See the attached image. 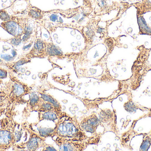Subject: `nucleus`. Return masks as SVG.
Returning <instances> with one entry per match:
<instances>
[{"instance_id": "20", "label": "nucleus", "mask_w": 151, "mask_h": 151, "mask_svg": "<svg viewBox=\"0 0 151 151\" xmlns=\"http://www.w3.org/2000/svg\"><path fill=\"white\" fill-rule=\"evenodd\" d=\"M150 142H149L148 140H146V141H145V142L142 145H145V146H144V147H142V150H146V148H149V146H147V145H149V146H150Z\"/></svg>"}, {"instance_id": "21", "label": "nucleus", "mask_w": 151, "mask_h": 151, "mask_svg": "<svg viewBox=\"0 0 151 151\" xmlns=\"http://www.w3.org/2000/svg\"><path fill=\"white\" fill-rule=\"evenodd\" d=\"M50 20H52V21L55 22L57 20L58 18V16L55 14H52L50 17Z\"/></svg>"}, {"instance_id": "22", "label": "nucleus", "mask_w": 151, "mask_h": 151, "mask_svg": "<svg viewBox=\"0 0 151 151\" xmlns=\"http://www.w3.org/2000/svg\"><path fill=\"white\" fill-rule=\"evenodd\" d=\"M5 63L6 62H4L2 59H0V66H5Z\"/></svg>"}, {"instance_id": "9", "label": "nucleus", "mask_w": 151, "mask_h": 151, "mask_svg": "<svg viewBox=\"0 0 151 151\" xmlns=\"http://www.w3.org/2000/svg\"><path fill=\"white\" fill-rule=\"evenodd\" d=\"M35 8L31 9L28 12V15L30 17L34 18L39 19L40 18L41 13L37 9H34Z\"/></svg>"}, {"instance_id": "2", "label": "nucleus", "mask_w": 151, "mask_h": 151, "mask_svg": "<svg viewBox=\"0 0 151 151\" xmlns=\"http://www.w3.org/2000/svg\"><path fill=\"white\" fill-rule=\"evenodd\" d=\"M13 111H6L5 116L0 120V149L6 151L19 141L21 133L17 131L18 123L14 118Z\"/></svg>"}, {"instance_id": "19", "label": "nucleus", "mask_w": 151, "mask_h": 151, "mask_svg": "<svg viewBox=\"0 0 151 151\" xmlns=\"http://www.w3.org/2000/svg\"><path fill=\"white\" fill-rule=\"evenodd\" d=\"M83 127H84V129L88 132H93L94 131L93 129L91 126V125H89V124H84L83 125Z\"/></svg>"}, {"instance_id": "12", "label": "nucleus", "mask_w": 151, "mask_h": 151, "mask_svg": "<svg viewBox=\"0 0 151 151\" xmlns=\"http://www.w3.org/2000/svg\"><path fill=\"white\" fill-rule=\"evenodd\" d=\"M42 117L45 119L50 120H55L57 118L55 114L54 113L50 112L45 113L43 114Z\"/></svg>"}, {"instance_id": "16", "label": "nucleus", "mask_w": 151, "mask_h": 151, "mask_svg": "<svg viewBox=\"0 0 151 151\" xmlns=\"http://www.w3.org/2000/svg\"><path fill=\"white\" fill-rule=\"evenodd\" d=\"M98 122L99 120L97 118H93L88 120L87 123L91 126H96L98 124Z\"/></svg>"}, {"instance_id": "24", "label": "nucleus", "mask_w": 151, "mask_h": 151, "mask_svg": "<svg viewBox=\"0 0 151 151\" xmlns=\"http://www.w3.org/2000/svg\"><path fill=\"white\" fill-rule=\"evenodd\" d=\"M3 83V82L2 80L0 79V86H1Z\"/></svg>"}, {"instance_id": "4", "label": "nucleus", "mask_w": 151, "mask_h": 151, "mask_svg": "<svg viewBox=\"0 0 151 151\" xmlns=\"http://www.w3.org/2000/svg\"><path fill=\"white\" fill-rule=\"evenodd\" d=\"M1 26L4 30L13 36L21 35L23 34L22 27L19 25L18 22H16L12 19L9 21H4L1 24Z\"/></svg>"}, {"instance_id": "8", "label": "nucleus", "mask_w": 151, "mask_h": 151, "mask_svg": "<svg viewBox=\"0 0 151 151\" xmlns=\"http://www.w3.org/2000/svg\"><path fill=\"white\" fill-rule=\"evenodd\" d=\"M48 53L50 55H61L62 51L54 45H50L47 48Z\"/></svg>"}, {"instance_id": "15", "label": "nucleus", "mask_w": 151, "mask_h": 151, "mask_svg": "<svg viewBox=\"0 0 151 151\" xmlns=\"http://www.w3.org/2000/svg\"><path fill=\"white\" fill-rule=\"evenodd\" d=\"M21 35H17V36H14V38H13L12 40H11L12 44L15 46H18L20 44V43L21 42Z\"/></svg>"}, {"instance_id": "6", "label": "nucleus", "mask_w": 151, "mask_h": 151, "mask_svg": "<svg viewBox=\"0 0 151 151\" xmlns=\"http://www.w3.org/2000/svg\"><path fill=\"white\" fill-rule=\"evenodd\" d=\"M58 131L63 135L72 136L76 133V129L72 124H63L60 125Z\"/></svg>"}, {"instance_id": "11", "label": "nucleus", "mask_w": 151, "mask_h": 151, "mask_svg": "<svg viewBox=\"0 0 151 151\" xmlns=\"http://www.w3.org/2000/svg\"><path fill=\"white\" fill-rule=\"evenodd\" d=\"M41 95L42 98L43 100H45V101H48V102L52 103L56 107H58V108L59 107V105H58V103L56 101H55L52 98L50 97L49 96L47 95H44V94H41Z\"/></svg>"}, {"instance_id": "14", "label": "nucleus", "mask_w": 151, "mask_h": 151, "mask_svg": "<svg viewBox=\"0 0 151 151\" xmlns=\"http://www.w3.org/2000/svg\"><path fill=\"white\" fill-rule=\"evenodd\" d=\"M8 75H9V73L8 70L0 66V79H6L8 77Z\"/></svg>"}, {"instance_id": "5", "label": "nucleus", "mask_w": 151, "mask_h": 151, "mask_svg": "<svg viewBox=\"0 0 151 151\" xmlns=\"http://www.w3.org/2000/svg\"><path fill=\"white\" fill-rule=\"evenodd\" d=\"M30 62V60L26 57H23L17 62H7L5 63V66L11 72L17 73L19 71V66Z\"/></svg>"}, {"instance_id": "7", "label": "nucleus", "mask_w": 151, "mask_h": 151, "mask_svg": "<svg viewBox=\"0 0 151 151\" xmlns=\"http://www.w3.org/2000/svg\"><path fill=\"white\" fill-rule=\"evenodd\" d=\"M39 101V97L37 94L31 92L29 94V99L27 102V108L31 111L34 110L37 106Z\"/></svg>"}, {"instance_id": "18", "label": "nucleus", "mask_w": 151, "mask_h": 151, "mask_svg": "<svg viewBox=\"0 0 151 151\" xmlns=\"http://www.w3.org/2000/svg\"><path fill=\"white\" fill-rule=\"evenodd\" d=\"M52 109V106L49 104H44L41 106V110L44 111H50Z\"/></svg>"}, {"instance_id": "25", "label": "nucleus", "mask_w": 151, "mask_h": 151, "mask_svg": "<svg viewBox=\"0 0 151 151\" xmlns=\"http://www.w3.org/2000/svg\"><path fill=\"white\" fill-rule=\"evenodd\" d=\"M0 151H2L1 150V149H0Z\"/></svg>"}, {"instance_id": "23", "label": "nucleus", "mask_w": 151, "mask_h": 151, "mask_svg": "<svg viewBox=\"0 0 151 151\" xmlns=\"http://www.w3.org/2000/svg\"><path fill=\"white\" fill-rule=\"evenodd\" d=\"M54 149V148H51V147H48V148H47V150H50V151H55V150H52V149Z\"/></svg>"}, {"instance_id": "1", "label": "nucleus", "mask_w": 151, "mask_h": 151, "mask_svg": "<svg viewBox=\"0 0 151 151\" xmlns=\"http://www.w3.org/2000/svg\"><path fill=\"white\" fill-rule=\"evenodd\" d=\"M9 79L0 86V109L14 111L16 106L25 103L26 95L30 94L31 88L20 81L12 72L9 71Z\"/></svg>"}, {"instance_id": "17", "label": "nucleus", "mask_w": 151, "mask_h": 151, "mask_svg": "<svg viewBox=\"0 0 151 151\" xmlns=\"http://www.w3.org/2000/svg\"><path fill=\"white\" fill-rule=\"evenodd\" d=\"M73 148L72 146L70 144H65L63 145L61 148H60V150H61L63 151H72L73 150Z\"/></svg>"}, {"instance_id": "10", "label": "nucleus", "mask_w": 151, "mask_h": 151, "mask_svg": "<svg viewBox=\"0 0 151 151\" xmlns=\"http://www.w3.org/2000/svg\"><path fill=\"white\" fill-rule=\"evenodd\" d=\"M0 19L3 21H9L11 20V17L5 10H0Z\"/></svg>"}, {"instance_id": "3", "label": "nucleus", "mask_w": 151, "mask_h": 151, "mask_svg": "<svg viewBox=\"0 0 151 151\" xmlns=\"http://www.w3.org/2000/svg\"><path fill=\"white\" fill-rule=\"evenodd\" d=\"M30 133L31 137L28 142L16 143L12 147V150L14 151L36 150L40 147V138L32 132Z\"/></svg>"}, {"instance_id": "13", "label": "nucleus", "mask_w": 151, "mask_h": 151, "mask_svg": "<svg viewBox=\"0 0 151 151\" xmlns=\"http://www.w3.org/2000/svg\"><path fill=\"white\" fill-rule=\"evenodd\" d=\"M40 134L41 136L45 137L48 135L50 134L53 132V130L51 129L40 128L38 129Z\"/></svg>"}]
</instances>
